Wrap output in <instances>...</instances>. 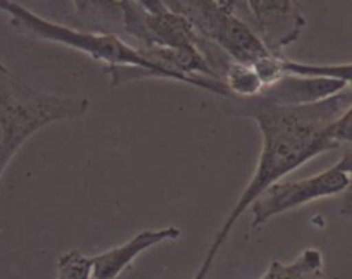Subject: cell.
Here are the masks:
<instances>
[{
    "instance_id": "cell-1",
    "label": "cell",
    "mask_w": 352,
    "mask_h": 279,
    "mask_svg": "<svg viewBox=\"0 0 352 279\" xmlns=\"http://www.w3.org/2000/svg\"><path fill=\"white\" fill-rule=\"evenodd\" d=\"M226 110L232 116L256 121L261 131V152L250 183L213 236L205 260L192 279H206L239 217L268 186L325 152L349 147L352 140L351 86L320 102L294 107L274 105L258 96H229Z\"/></svg>"
},
{
    "instance_id": "cell-2",
    "label": "cell",
    "mask_w": 352,
    "mask_h": 279,
    "mask_svg": "<svg viewBox=\"0 0 352 279\" xmlns=\"http://www.w3.org/2000/svg\"><path fill=\"white\" fill-rule=\"evenodd\" d=\"M89 105L86 96L50 95L28 86L10 71H0V178L33 134L54 123L79 119Z\"/></svg>"
},
{
    "instance_id": "cell-3",
    "label": "cell",
    "mask_w": 352,
    "mask_h": 279,
    "mask_svg": "<svg viewBox=\"0 0 352 279\" xmlns=\"http://www.w3.org/2000/svg\"><path fill=\"white\" fill-rule=\"evenodd\" d=\"M0 10L9 16V24L24 34L30 40L52 41V43L64 45V47L78 50L88 55L93 61L103 62L107 68L113 65H138V68L150 69L160 79L181 81L177 74L160 68L148 61L136 45H129V41L122 40L119 34L113 33H96V31L78 30V28L64 26L54 23L45 17L38 16L28 7L14 2V0H0Z\"/></svg>"
},
{
    "instance_id": "cell-4",
    "label": "cell",
    "mask_w": 352,
    "mask_h": 279,
    "mask_svg": "<svg viewBox=\"0 0 352 279\" xmlns=\"http://www.w3.org/2000/svg\"><path fill=\"white\" fill-rule=\"evenodd\" d=\"M164 3L186 17L205 40L222 48L232 61L253 65L272 54L243 17L226 12L213 0H164Z\"/></svg>"
},
{
    "instance_id": "cell-5",
    "label": "cell",
    "mask_w": 352,
    "mask_h": 279,
    "mask_svg": "<svg viewBox=\"0 0 352 279\" xmlns=\"http://www.w3.org/2000/svg\"><path fill=\"white\" fill-rule=\"evenodd\" d=\"M351 150H346L344 157L327 171L305 179H294V181L280 179L274 183L251 203L253 227L263 226L274 217L299 209L315 200L340 195L351 186Z\"/></svg>"
},
{
    "instance_id": "cell-6",
    "label": "cell",
    "mask_w": 352,
    "mask_h": 279,
    "mask_svg": "<svg viewBox=\"0 0 352 279\" xmlns=\"http://www.w3.org/2000/svg\"><path fill=\"white\" fill-rule=\"evenodd\" d=\"M120 7L124 34L136 41V47H198L206 57V52L213 45L205 40L186 17L170 9L148 12L133 0H120Z\"/></svg>"
},
{
    "instance_id": "cell-7",
    "label": "cell",
    "mask_w": 352,
    "mask_h": 279,
    "mask_svg": "<svg viewBox=\"0 0 352 279\" xmlns=\"http://www.w3.org/2000/svg\"><path fill=\"white\" fill-rule=\"evenodd\" d=\"M244 21L272 54H282L306 28L298 0H244Z\"/></svg>"
},
{
    "instance_id": "cell-8",
    "label": "cell",
    "mask_w": 352,
    "mask_h": 279,
    "mask_svg": "<svg viewBox=\"0 0 352 279\" xmlns=\"http://www.w3.org/2000/svg\"><path fill=\"white\" fill-rule=\"evenodd\" d=\"M181 229L175 226L160 227V229H144L134 234L131 240L122 245L109 248V250L96 254L91 257L93 279H119L120 274L150 248L167 241L179 240Z\"/></svg>"
},
{
    "instance_id": "cell-9",
    "label": "cell",
    "mask_w": 352,
    "mask_h": 279,
    "mask_svg": "<svg viewBox=\"0 0 352 279\" xmlns=\"http://www.w3.org/2000/svg\"><path fill=\"white\" fill-rule=\"evenodd\" d=\"M347 86H351V83L333 78H305V76L284 74L274 85L265 86L256 96L274 105H308L337 95Z\"/></svg>"
},
{
    "instance_id": "cell-10",
    "label": "cell",
    "mask_w": 352,
    "mask_h": 279,
    "mask_svg": "<svg viewBox=\"0 0 352 279\" xmlns=\"http://www.w3.org/2000/svg\"><path fill=\"white\" fill-rule=\"evenodd\" d=\"M78 30L124 34L120 0H72Z\"/></svg>"
},
{
    "instance_id": "cell-11",
    "label": "cell",
    "mask_w": 352,
    "mask_h": 279,
    "mask_svg": "<svg viewBox=\"0 0 352 279\" xmlns=\"http://www.w3.org/2000/svg\"><path fill=\"white\" fill-rule=\"evenodd\" d=\"M260 279H325L323 257L316 248H306L296 260H274Z\"/></svg>"
},
{
    "instance_id": "cell-12",
    "label": "cell",
    "mask_w": 352,
    "mask_h": 279,
    "mask_svg": "<svg viewBox=\"0 0 352 279\" xmlns=\"http://www.w3.org/2000/svg\"><path fill=\"white\" fill-rule=\"evenodd\" d=\"M222 81L229 95L237 96V99L256 96L263 90V83L258 78L253 65L243 64V62L232 61V59H230L226 71H223Z\"/></svg>"
},
{
    "instance_id": "cell-13",
    "label": "cell",
    "mask_w": 352,
    "mask_h": 279,
    "mask_svg": "<svg viewBox=\"0 0 352 279\" xmlns=\"http://www.w3.org/2000/svg\"><path fill=\"white\" fill-rule=\"evenodd\" d=\"M282 71L284 74L305 76V78H333L351 83L352 68L349 62L346 64H309V62L291 61L287 57H282Z\"/></svg>"
},
{
    "instance_id": "cell-14",
    "label": "cell",
    "mask_w": 352,
    "mask_h": 279,
    "mask_svg": "<svg viewBox=\"0 0 352 279\" xmlns=\"http://www.w3.org/2000/svg\"><path fill=\"white\" fill-rule=\"evenodd\" d=\"M55 279H93L91 257L78 250H69L57 260Z\"/></svg>"
},
{
    "instance_id": "cell-15",
    "label": "cell",
    "mask_w": 352,
    "mask_h": 279,
    "mask_svg": "<svg viewBox=\"0 0 352 279\" xmlns=\"http://www.w3.org/2000/svg\"><path fill=\"white\" fill-rule=\"evenodd\" d=\"M220 9H223L226 12L234 14L237 16V10L243 9L244 7V12H246V6H244V0H213Z\"/></svg>"
},
{
    "instance_id": "cell-16",
    "label": "cell",
    "mask_w": 352,
    "mask_h": 279,
    "mask_svg": "<svg viewBox=\"0 0 352 279\" xmlns=\"http://www.w3.org/2000/svg\"><path fill=\"white\" fill-rule=\"evenodd\" d=\"M138 6L143 7L148 12H162V10H167V6L164 3V0H133Z\"/></svg>"
},
{
    "instance_id": "cell-17",
    "label": "cell",
    "mask_w": 352,
    "mask_h": 279,
    "mask_svg": "<svg viewBox=\"0 0 352 279\" xmlns=\"http://www.w3.org/2000/svg\"><path fill=\"white\" fill-rule=\"evenodd\" d=\"M0 71H6V72H9V68H6V65H3L2 62H0Z\"/></svg>"
}]
</instances>
